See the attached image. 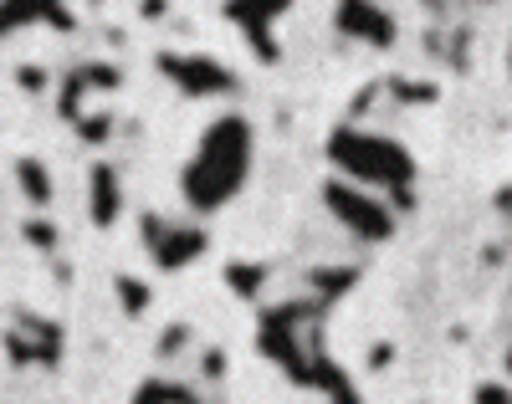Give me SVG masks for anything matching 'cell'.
<instances>
[{
    "instance_id": "12",
    "label": "cell",
    "mask_w": 512,
    "mask_h": 404,
    "mask_svg": "<svg viewBox=\"0 0 512 404\" xmlns=\"http://www.w3.org/2000/svg\"><path fill=\"white\" fill-rule=\"evenodd\" d=\"M21 179H26V190H36V205H47V174H41V164H21Z\"/></svg>"
},
{
    "instance_id": "7",
    "label": "cell",
    "mask_w": 512,
    "mask_h": 404,
    "mask_svg": "<svg viewBox=\"0 0 512 404\" xmlns=\"http://www.w3.org/2000/svg\"><path fill=\"white\" fill-rule=\"evenodd\" d=\"M164 72H175V82L185 87V93H231V77L226 67L205 62V57H164Z\"/></svg>"
},
{
    "instance_id": "9",
    "label": "cell",
    "mask_w": 512,
    "mask_h": 404,
    "mask_svg": "<svg viewBox=\"0 0 512 404\" xmlns=\"http://www.w3.org/2000/svg\"><path fill=\"white\" fill-rule=\"evenodd\" d=\"M277 11H287V0H231V16L246 26L251 47L262 52V57H272V47H267V21H272Z\"/></svg>"
},
{
    "instance_id": "13",
    "label": "cell",
    "mask_w": 512,
    "mask_h": 404,
    "mask_svg": "<svg viewBox=\"0 0 512 404\" xmlns=\"http://www.w3.org/2000/svg\"><path fill=\"white\" fill-rule=\"evenodd\" d=\"M477 404H507V394H502V389H482Z\"/></svg>"
},
{
    "instance_id": "5",
    "label": "cell",
    "mask_w": 512,
    "mask_h": 404,
    "mask_svg": "<svg viewBox=\"0 0 512 404\" xmlns=\"http://www.w3.org/2000/svg\"><path fill=\"white\" fill-rule=\"evenodd\" d=\"M144 236H149L154 266H164V272H180L185 261H195L205 251V236L195 226H175V220H164V215H149L144 220Z\"/></svg>"
},
{
    "instance_id": "6",
    "label": "cell",
    "mask_w": 512,
    "mask_h": 404,
    "mask_svg": "<svg viewBox=\"0 0 512 404\" xmlns=\"http://www.w3.org/2000/svg\"><path fill=\"white\" fill-rule=\"evenodd\" d=\"M57 348H62V333L47 323V318H21L16 328H11V358L16 364H31V358H57Z\"/></svg>"
},
{
    "instance_id": "11",
    "label": "cell",
    "mask_w": 512,
    "mask_h": 404,
    "mask_svg": "<svg viewBox=\"0 0 512 404\" xmlns=\"http://www.w3.org/2000/svg\"><path fill=\"white\" fill-rule=\"evenodd\" d=\"M98 226H108V215H118V179H113V169L103 164L98 169Z\"/></svg>"
},
{
    "instance_id": "4",
    "label": "cell",
    "mask_w": 512,
    "mask_h": 404,
    "mask_svg": "<svg viewBox=\"0 0 512 404\" xmlns=\"http://www.w3.org/2000/svg\"><path fill=\"white\" fill-rule=\"evenodd\" d=\"M323 200H328V210L344 220V226H349L359 241H384V236L395 231L390 210H384L374 195H364L359 185H338V179H333V185L323 190Z\"/></svg>"
},
{
    "instance_id": "8",
    "label": "cell",
    "mask_w": 512,
    "mask_h": 404,
    "mask_svg": "<svg viewBox=\"0 0 512 404\" xmlns=\"http://www.w3.org/2000/svg\"><path fill=\"white\" fill-rule=\"evenodd\" d=\"M338 31L364 36V41H374V47H384V41L395 36V21L384 16L374 0H344V6H338Z\"/></svg>"
},
{
    "instance_id": "3",
    "label": "cell",
    "mask_w": 512,
    "mask_h": 404,
    "mask_svg": "<svg viewBox=\"0 0 512 404\" xmlns=\"http://www.w3.org/2000/svg\"><path fill=\"white\" fill-rule=\"evenodd\" d=\"M328 159L349 174V185H374V190H410L415 179V159L405 144L384 139L369 128H338L328 139Z\"/></svg>"
},
{
    "instance_id": "14",
    "label": "cell",
    "mask_w": 512,
    "mask_h": 404,
    "mask_svg": "<svg viewBox=\"0 0 512 404\" xmlns=\"http://www.w3.org/2000/svg\"><path fill=\"white\" fill-rule=\"evenodd\" d=\"M507 374H512V358H507Z\"/></svg>"
},
{
    "instance_id": "2",
    "label": "cell",
    "mask_w": 512,
    "mask_h": 404,
    "mask_svg": "<svg viewBox=\"0 0 512 404\" xmlns=\"http://www.w3.org/2000/svg\"><path fill=\"white\" fill-rule=\"evenodd\" d=\"M262 353L277 358V364H282L297 384L323 389V394H333L338 404H354L344 374L333 369V358L318 353V312H313L308 302H287V307L267 312V318H262Z\"/></svg>"
},
{
    "instance_id": "1",
    "label": "cell",
    "mask_w": 512,
    "mask_h": 404,
    "mask_svg": "<svg viewBox=\"0 0 512 404\" xmlns=\"http://www.w3.org/2000/svg\"><path fill=\"white\" fill-rule=\"evenodd\" d=\"M251 154H256L251 123L241 113L216 118L200 133V144L190 149V159H185V174H180L185 205L210 215V210H221L226 200H236L241 185H246V174H251Z\"/></svg>"
},
{
    "instance_id": "10",
    "label": "cell",
    "mask_w": 512,
    "mask_h": 404,
    "mask_svg": "<svg viewBox=\"0 0 512 404\" xmlns=\"http://www.w3.org/2000/svg\"><path fill=\"white\" fill-rule=\"evenodd\" d=\"M36 26V21H52V26H67V11L57 0H0V36L16 31V26Z\"/></svg>"
}]
</instances>
